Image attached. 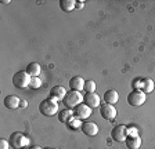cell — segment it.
<instances>
[{
	"mask_svg": "<svg viewBox=\"0 0 155 149\" xmlns=\"http://www.w3.org/2000/svg\"><path fill=\"white\" fill-rule=\"evenodd\" d=\"M39 112L43 115V116H54L58 113V104L57 100L54 98H46L40 102L39 105Z\"/></svg>",
	"mask_w": 155,
	"mask_h": 149,
	"instance_id": "1",
	"label": "cell"
},
{
	"mask_svg": "<svg viewBox=\"0 0 155 149\" xmlns=\"http://www.w3.org/2000/svg\"><path fill=\"white\" fill-rule=\"evenodd\" d=\"M21 106L26 108V106H28V102H26V101H21Z\"/></svg>",
	"mask_w": 155,
	"mask_h": 149,
	"instance_id": "27",
	"label": "cell"
},
{
	"mask_svg": "<svg viewBox=\"0 0 155 149\" xmlns=\"http://www.w3.org/2000/svg\"><path fill=\"white\" fill-rule=\"evenodd\" d=\"M25 72L31 78H39V74L42 72V68H40V65H39L38 62H31V64H28Z\"/></svg>",
	"mask_w": 155,
	"mask_h": 149,
	"instance_id": "16",
	"label": "cell"
},
{
	"mask_svg": "<svg viewBox=\"0 0 155 149\" xmlns=\"http://www.w3.org/2000/svg\"><path fill=\"white\" fill-rule=\"evenodd\" d=\"M91 110L93 109L90 106H87L86 104H81L78 105L76 108H74V117L79 120H84L91 116Z\"/></svg>",
	"mask_w": 155,
	"mask_h": 149,
	"instance_id": "7",
	"label": "cell"
},
{
	"mask_svg": "<svg viewBox=\"0 0 155 149\" xmlns=\"http://www.w3.org/2000/svg\"><path fill=\"white\" fill-rule=\"evenodd\" d=\"M69 87L74 91H81L84 88V80L81 78V76H74L69 80Z\"/></svg>",
	"mask_w": 155,
	"mask_h": 149,
	"instance_id": "15",
	"label": "cell"
},
{
	"mask_svg": "<svg viewBox=\"0 0 155 149\" xmlns=\"http://www.w3.org/2000/svg\"><path fill=\"white\" fill-rule=\"evenodd\" d=\"M60 7L65 13H71L74 8H76V2L75 0H60Z\"/></svg>",
	"mask_w": 155,
	"mask_h": 149,
	"instance_id": "18",
	"label": "cell"
},
{
	"mask_svg": "<svg viewBox=\"0 0 155 149\" xmlns=\"http://www.w3.org/2000/svg\"><path fill=\"white\" fill-rule=\"evenodd\" d=\"M54 149H58V148H54Z\"/></svg>",
	"mask_w": 155,
	"mask_h": 149,
	"instance_id": "29",
	"label": "cell"
},
{
	"mask_svg": "<svg viewBox=\"0 0 155 149\" xmlns=\"http://www.w3.org/2000/svg\"><path fill=\"white\" fill-rule=\"evenodd\" d=\"M10 148V142L6 139H2L0 141V149H8Z\"/></svg>",
	"mask_w": 155,
	"mask_h": 149,
	"instance_id": "24",
	"label": "cell"
},
{
	"mask_svg": "<svg viewBox=\"0 0 155 149\" xmlns=\"http://www.w3.org/2000/svg\"><path fill=\"white\" fill-rule=\"evenodd\" d=\"M104 101L105 104H110V105H115L118 101H119V94L118 91L115 90H107L104 93Z\"/></svg>",
	"mask_w": 155,
	"mask_h": 149,
	"instance_id": "13",
	"label": "cell"
},
{
	"mask_svg": "<svg viewBox=\"0 0 155 149\" xmlns=\"http://www.w3.org/2000/svg\"><path fill=\"white\" fill-rule=\"evenodd\" d=\"M126 137H127V127L123 124H118L111 131V138L116 142H125Z\"/></svg>",
	"mask_w": 155,
	"mask_h": 149,
	"instance_id": "6",
	"label": "cell"
},
{
	"mask_svg": "<svg viewBox=\"0 0 155 149\" xmlns=\"http://www.w3.org/2000/svg\"><path fill=\"white\" fill-rule=\"evenodd\" d=\"M133 88H134V90H141L143 88V79L133 80Z\"/></svg>",
	"mask_w": 155,
	"mask_h": 149,
	"instance_id": "23",
	"label": "cell"
},
{
	"mask_svg": "<svg viewBox=\"0 0 155 149\" xmlns=\"http://www.w3.org/2000/svg\"><path fill=\"white\" fill-rule=\"evenodd\" d=\"M3 104L7 109H17L18 106H21V100L17 95H7L4 98Z\"/></svg>",
	"mask_w": 155,
	"mask_h": 149,
	"instance_id": "12",
	"label": "cell"
},
{
	"mask_svg": "<svg viewBox=\"0 0 155 149\" xmlns=\"http://www.w3.org/2000/svg\"><path fill=\"white\" fill-rule=\"evenodd\" d=\"M83 104H86L87 106H90L91 109H94V108L100 106L101 100L96 93H86V94L83 95Z\"/></svg>",
	"mask_w": 155,
	"mask_h": 149,
	"instance_id": "8",
	"label": "cell"
},
{
	"mask_svg": "<svg viewBox=\"0 0 155 149\" xmlns=\"http://www.w3.org/2000/svg\"><path fill=\"white\" fill-rule=\"evenodd\" d=\"M100 115L104 117L105 120H114L116 116V109L114 105L110 104H104L100 106Z\"/></svg>",
	"mask_w": 155,
	"mask_h": 149,
	"instance_id": "9",
	"label": "cell"
},
{
	"mask_svg": "<svg viewBox=\"0 0 155 149\" xmlns=\"http://www.w3.org/2000/svg\"><path fill=\"white\" fill-rule=\"evenodd\" d=\"M127 135H137V128L136 127H127Z\"/></svg>",
	"mask_w": 155,
	"mask_h": 149,
	"instance_id": "25",
	"label": "cell"
},
{
	"mask_svg": "<svg viewBox=\"0 0 155 149\" xmlns=\"http://www.w3.org/2000/svg\"><path fill=\"white\" fill-rule=\"evenodd\" d=\"M67 95V90H65L62 86H54V87L50 90V98H54V100H64V97Z\"/></svg>",
	"mask_w": 155,
	"mask_h": 149,
	"instance_id": "14",
	"label": "cell"
},
{
	"mask_svg": "<svg viewBox=\"0 0 155 149\" xmlns=\"http://www.w3.org/2000/svg\"><path fill=\"white\" fill-rule=\"evenodd\" d=\"M31 76H29L26 72L24 71H19V72H15V73L13 74V86L17 88H26L29 87V84H31Z\"/></svg>",
	"mask_w": 155,
	"mask_h": 149,
	"instance_id": "4",
	"label": "cell"
},
{
	"mask_svg": "<svg viewBox=\"0 0 155 149\" xmlns=\"http://www.w3.org/2000/svg\"><path fill=\"white\" fill-rule=\"evenodd\" d=\"M82 101H83V95L81 94V91L69 90L67 93V95L64 97L62 102H64L67 109H74V108H76L78 105L82 104Z\"/></svg>",
	"mask_w": 155,
	"mask_h": 149,
	"instance_id": "2",
	"label": "cell"
},
{
	"mask_svg": "<svg viewBox=\"0 0 155 149\" xmlns=\"http://www.w3.org/2000/svg\"><path fill=\"white\" fill-rule=\"evenodd\" d=\"M28 149H43V148H40V146H38V145H33V146H29Z\"/></svg>",
	"mask_w": 155,
	"mask_h": 149,
	"instance_id": "28",
	"label": "cell"
},
{
	"mask_svg": "<svg viewBox=\"0 0 155 149\" xmlns=\"http://www.w3.org/2000/svg\"><path fill=\"white\" fill-rule=\"evenodd\" d=\"M147 94L143 93L141 90H133L129 95H127V104L132 106H140L145 102Z\"/></svg>",
	"mask_w": 155,
	"mask_h": 149,
	"instance_id": "5",
	"label": "cell"
},
{
	"mask_svg": "<svg viewBox=\"0 0 155 149\" xmlns=\"http://www.w3.org/2000/svg\"><path fill=\"white\" fill-rule=\"evenodd\" d=\"M8 142L10 146H13V149H24L29 145V138L25 134L17 131V133H13L10 135Z\"/></svg>",
	"mask_w": 155,
	"mask_h": 149,
	"instance_id": "3",
	"label": "cell"
},
{
	"mask_svg": "<svg viewBox=\"0 0 155 149\" xmlns=\"http://www.w3.org/2000/svg\"><path fill=\"white\" fill-rule=\"evenodd\" d=\"M67 126L69 127V128H72V130H78V128H81V127H82V123H81V120H79V119H75V117H74V119H72L71 122L67 124Z\"/></svg>",
	"mask_w": 155,
	"mask_h": 149,
	"instance_id": "21",
	"label": "cell"
},
{
	"mask_svg": "<svg viewBox=\"0 0 155 149\" xmlns=\"http://www.w3.org/2000/svg\"><path fill=\"white\" fill-rule=\"evenodd\" d=\"M72 119H74V110L65 108L64 110H60V112H58V120H60L61 123L68 124Z\"/></svg>",
	"mask_w": 155,
	"mask_h": 149,
	"instance_id": "17",
	"label": "cell"
},
{
	"mask_svg": "<svg viewBox=\"0 0 155 149\" xmlns=\"http://www.w3.org/2000/svg\"><path fill=\"white\" fill-rule=\"evenodd\" d=\"M83 6H84V2H76V8H83Z\"/></svg>",
	"mask_w": 155,
	"mask_h": 149,
	"instance_id": "26",
	"label": "cell"
},
{
	"mask_svg": "<svg viewBox=\"0 0 155 149\" xmlns=\"http://www.w3.org/2000/svg\"><path fill=\"white\" fill-rule=\"evenodd\" d=\"M154 87H155V84H154V81H152V79H148V78L143 79V88H141L143 93L150 94V93L154 91Z\"/></svg>",
	"mask_w": 155,
	"mask_h": 149,
	"instance_id": "19",
	"label": "cell"
},
{
	"mask_svg": "<svg viewBox=\"0 0 155 149\" xmlns=\"http://www.w3.org/2000/svg\"><path fill=\"white\" fill-rule=\"evenodd\" d=\"M29 87L33 88V90L40 88V87H42V80H40L39 78H32V79H31V84H29Z\"/></svg>",
	"mask_w": 155,
	"mask_h": 149,
	"instance_id": "22",
	"label": "cell"
},
{
	"mask_svg": "<svg viewBox=\"0 0 155 149\" xmlns=\"http://www.w3.org/2000/svg\"><path fill=\"white\" fill-rule=\"evenodd\" d=\"M81 130H82V133L87 137H94L98 133V127H97V124L93 123V122H83Z\"/></svg>",
	"mask_w": 155,
	"mask_h": 149,
	"instance_id": "10",
	"label": "cell"
},
{
	"mask_svg": "<svg viewBox=\"0 0 155 149\" xmlns=\"http://www.w3.org/2000/svg\"><path fill=\"white\" fill-rule=\"evenodd\" d=\"M86 93H94L96 91V83L93 80H87L84 81V88H83Z\"/></svg>",
	"mask_w": 155,
	"mask_h": 149,
	"instance_id": "20",
	"label": "cell"
},
{
	"mask_svg": "<svg viewBox=\"0 0 155 149\" xmlns=\"http://www.w3.org/2000/svg\"><path fill=\"white\" fill-rule=\"evenodd\" d=\"M125 145L127 149H140L141 138L139 135H127L125 139Z\"/></svg>",
	"mask_w": 155,
	"mask_h": 149,
	"instance_id": "11",
	"label": "cell"
}]
</instances>
